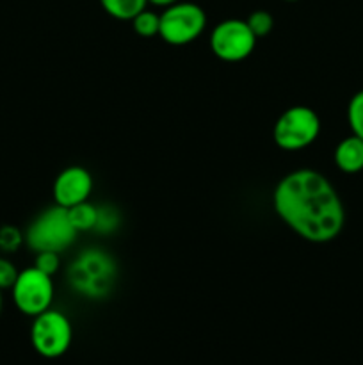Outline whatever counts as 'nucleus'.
I'll return each mask as SVG.
<instances>
[{
	"instance_id": "9b49d317",
	"label": "nucleus",
	"mask_w": 363,
	"mask_h": 365,
	"mask_svg": "<svg viewBox=\"0 0 363 365\" xmlns=\"http://www.w3.org/2000/svg\"><path fill=\"white\" fill-rule=\"evenodd\" d=\"M103 11L116 20H130L146 9L148 0H100Z\"/></svg>"
},
{
	"instance_id": "a211bd4d",
	"label": "nucleus",
	"mask_w": 363,
	"mask_h": 365,
	"mask_svg": "<svg viewBox=\"0 0 363 365\" xmlns=\"http://www.w3.org/2000/svg\"><path fill=\"white\" fill-rule=\"evenodd\" d=\"M18 273L20 271L16 269V266H14L11 260L4 259V257H0V289H11L14 285V282H16L18 278Z\"/></svg>"
},
{
	"instance_id": "f03ea898",
	"label": "nucleus",
	"mask_w": 363,
	"mask_h": 365,
	"mask_svg": "<svg viewBox=\"0 0 363 365\" xmlns=\"http://www.w3.org/2000/svg\"><path fill=\"white\" fill-rule=\"evenodd\" d=\"M78 232L71 225L68 209L53 205L43 210L25 232V242L31 250L38 252L60 253L75 242Z\"/></svg>"
},
{
	"instance_id": "4468645a",
	"label": "nucleus",
	"mask_w": 363,
	"mask_h": 365,
	"mask_svg": "<svg viewBox=\"0 0 363 365\" xmlns=\"http://www.w3.org/2000/svg\"><path fill=\"white\" fill-rule=\"evenodd\" d=\"M347 121L352 134L363 139V89L354 93L347 106Z\"/></svg>"
},
{
	"instance_id": "1a4fd4ad",
	"label": "nucleus",
	"mask_w": 363,
	"mask_h": 365,
	"mask_svg": "<svg viewBox=\"0 0 363 365\" xmlns=\"http://www.w3.org/2000/svg\"><path fill=\"white\" fill-rule=\"evenodd\" d=\"M93 192V177L85 168L70 166L57 175L53 182L56 205L70 209L78 203L88 202Z\"/></svg>"
},
{
	"instance_id": "0eeeda50",
	"label": "nucleus",
	"mask_w": 363,
	"mask_h": 365,
	"mask_svg": "<svg viewBox=\"0 0 363 365\" xmlns=\"http://www.w3.org/2000/svg\"><path fill=\"white\" fill-rule=\"evenodd\" d=\"M256 36L248 21L230 18L214 27L210 34V48L217 59L224 63H238L248 59L256 46Z\"/></svg>"
},
{
	"instance_id": "2eb2a0df",
	"label": "nucleus",
	"mask_w": 363,
	"mask_h": 365,
	"mask_svg": "<svg viewBox=\"0 0 363 365\" xmlns=\"http://www.w3.org/2000/svg\"><path fill=\"white\" fill-rule=\"evenodd\" d=\"M246 21H248L249 29H251L253 34H255L256 38H263V36L270 34V31H273L274 27L273 14H270L269 11H263V9L253 11Z\"/></svg>"
},
{
	"instance_id": "39448f33",
	"label": "nucleus",
	"mask_w": 363,
	"mask_h": 365,
	"mask_svg": "<svg viewBox=\"0 0 363 365\" xmlns=\"http://www.w3.org/2000/svg\"><path fill=\"white\" fill-rule=\"evenodd\" d=\"M73 328L70 319L59 310H45L34 317L31 327L32 348L45 359H59L70 349Z\"/></svg>"
},
{
	"instance_id": "aec40b11",
	"label": "nucleus",
	"mask_w": 363,
	"mask_h": 365,
	"mask_svg": "<svg viewBox=\"0 0 363 365\" xmlns=\"http://www.w3.org/2000/svg\"><path fill=\"white\" fill-rule=\"evenodd\" d=\"M2 303H4V299H2V289H0V312H2Z\"/></svg>"
},
{
	"instance_id": "423d86ee",
	"label": "nucleus",
	"mask_w": 363,
	"mask_h": 365,
	"mask_svg": "<svg viewBox=\"0 0 363 365\" xmlns=\"http://www.w3.org/2000/svg\"><path fill=\"white\" fill-rule=\"evenodd\" d=\"M14 307L25 316L36 317L48 310L53 302L52 277L39 271L38 267H28L18 273L16 282L11 287Z\"/></svg>"
},
{
	"instance_id": "6e6552de",
	"label": "nucleus",
	"mask_w": 363,
	"mask_h": 365,
	"mask_svg": "<svg viewBox=\"0 0 363 365\" xmlns=\"http://www.w3.org/2000/svg\"><path fill=\"white\" fill-rule=\"evenodd\" d=\"M73 285L88 296H100L107 291L112 278V266L109 259L100 252H88L80 257L71 271Z\"/></svg>"
},
{
	"instance_id": "20e7f679",
	"label": "nucleus",
	"mask_w": 363,
	"mask_h": 365,
	"mask_svg": "<svg viewBox=\"0 0 363 365\" xmlns=\"http://www.w3.org/2000/svg\"><path fill=\"white\" fill-rule=\"evenodd\" d=\"M206 27V14L198 4L177 2L160 14L159 36L173 46H184L198 39Z\"/></svg>"
},
{
	"instance_id": "f3484780",
	"label": "nucleus",
	"mask_w": 363,
	"mask_h": 365,
	"mask_svg": "<svg viewBox=\"0 0 363 365\" xmlns=\"http://www.w3.org/2000/svg\"><path fill=\"white\" fill-rule=\"evenodd\" d=\"M34 267H38L39 271H43L45 274L52 277L59 271L60 267V257L56 252H38L34 259Z\"/></svg>"
},
{
	"instance_id": "dca6fc26",
	"label": "nucleus",
	"mask_w": 363,
	"mask_h": 365,
	"mask_svg": "<svg viewBox=\"0 0 363 365\" xmlns=\"http://www.w3.org/2000/svg\"><path fill=\"white\" fill-rule=\"evenodd\" d=\"M25 242V235L13 225L0 227V252L14 253Z\"/></svg>"
},
{
	"instance_id": "ddd939ff",
	"label": "nucleus",
	"mask_w": 363,
	"mask_h": 365,
	"mask_svg": "<svg viewBox=\"0 0 363 365\" xmlns=\"http://www.w3.org/2000/svg\"><path fill=\"white\" fill-rule=\"evenodd\" d=\"M132 27H134L135 34L142 36V38H153L159 36L160 29V14L152 13V11H141L137 16L132 18Z\"/></svg>"
},
{
	"instance_id": "9d476101",
	"label": "nucleus",
	"mask_w": 363,
	"mask_h": 365,
	"mask_svg": "<svg viewBox=\"0 0 363 365\" xmlns=\"http://www.w3.org/2000/svg\"><path fill=\"white\" fill-rule=\"evenodd\" d=\"M335 164L338 170L349 175L363 171V139L354 134L342 139L335 150Z\"/></svg>"
},
{
	"instance_id": "412c9836",
	"label": "nucleus",
	"mask_w": 363,
	"mask_h": 365,
	"mask_svg": "<svg viewBox=\"0 0 363 365\" xmlns=\"http://www.w3.org/2000/svg\"><path fill=\"white\" fill-rule=\"evenodd\" d=\"M285 2H298V0H285Z\"/></svg>"
},
{
	"instance_id": "7ed1b4c3",
	"label": "nucleus",
	"mask_w": 363,
	"mask_h": 365,
	"mask_svg": "<svg viewBox=\"0 0 363 365\" xmlns=\"http://www.w3.org/2000/svg\"><path fill=\"white\" fill-rule=\"evenodd\" d=\"M319 134V114L306 106H294L285 110L273 128L274 143L285 152H298L313 145Z\"/></svg>"
},
{
	"instance_id": "f257e3e1",
	"label": "nucleus",
	"mask_w": 363,
	"mask_h": 365,
	"mask_svg": "<svg viewBox=\"0 0 363 365\" xmlns=\"http://www.w3.org/2000/svg\"><path fill=\"white\" fill-rule=\"evenodd\" d=\"M273 205L280 220L301 239L315 245L340 235L345 209L337 189L315 170H295L278 182Z\"/></svg>"
},
{
	"instance_id": "f8f14e48",
	"label": "nucleus",
	"mask_w": 363,
	"mask_h": 365,
	"mask_svg": "<svg viewBox=\"0 0 363 365\" xmlns=\"http://www.w3.org/2000/svg\"><path fill=\"white\" fill-rule=\"evenodd\" d=\"M68 216H70L71 225L77 232H88L96 228V221H98V209L91 205L89 202L78 203V205L70 207L68 209Z\"/></svg>"
},
{
	"instance_id": "6ab92c4d",
	"label": "nucleus",
	"mask_w": 363,
	"mask_h": 365,
	"mask_svg": "<svg viewBox=\"0 0 363 365\" xmlns=\"http://www.w3.org/2000/svg\"><path fill=\"white\" fill-rule=\"evenodd\" d=\"M177 2H180V0H148V4H153L157 7H169Z\"/></svg>"
}]
</instances>
